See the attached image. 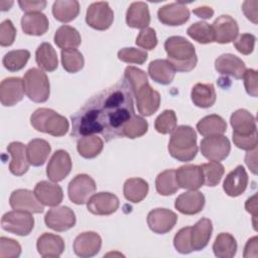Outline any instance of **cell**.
Returning <instances> with one entry per match:
<instances>
[{"label": "cell", "mask_w": 258, "mask_h": 258, "mask_svg": "<svg viewBox=\"0 0 258 258\" xmlns=\"http://www.w3.org/2000/svg\"><path fill=\"white\" fill-rule=\"evenodd\" d=\"M134 115L133 94L123 80L93 96L72 115L71 135L80 139L101 134L106 141L123 137V128Z\"/></svg>", "instance_id": "obj_1"}, {"label": "cell", "mask_w": 258, "mask_h": 258, "mask_svg": "<svg viewBox=\"0 0 258 258\" xmlns=\"http://www.w3.org/2000/svg\"><path fill=\"white\" fill-rule=\"evenodd\" d=\"M124 77L136 99L137 110L140 115L148 117L154 114L160 105V95L149 85L146 73L129 66L125 69Z\"/></svg>", "instance_id": "obj_2"}, {"label": "cell", "mask_w": 258, "mask_h": 258, "mask_svg": "<svg viewBox=\"0 0 258 258\" xmlns=\"http://www.w3.org/2000/svg\"><path fill=\"white\" fill-rule=\"evenodd\" d=\"M167 60L175 71L187 73L194 70L198 62L196 48L191 42L182 36H170L164 42Z\"/></svg>", "instance_id": "obj_3"}, {"label": "cell", "mask_w": 258, "mask_h": 258, "mask_svg": "<svg viewBox=\"0 0 258 258\" xmlns=\"http://www.w3.org/2000/svg\"><path fill=\"white\" fill-rule=\"evenodd\" d=\"M168 152L171 157L178 161L192 160L198 153L197 134L194 128L187 125L176 127L168 143Z\"/></svg>", "instance_id": "obj_4"}, {"label": "cell", "mask_w": 258, "mask_h": 258, "mask_svg": "<svg viewBox=\"0 0 258 258\" xmlns=\"http://www.w3.org/2000/svg\"><path fill=\"white\" fill-rule=\"evenodd\" d=\"M31 126L39 132L60 137L67 134L70 124L66 117L48 108L35 110L30 117Z\"/></svg>", "instance_id": "obj_5"}, {"label": "cell", "mask_w": 258, "mask_h": 258, "mask_svg": "<svg viewBox=\"0 0 258 258\" xmlns=\"http://www.w3.org/2000/svg\"><path fill=\"white\" fill-rule=\"evenodd\" d=\"M23 86L26 96L35 103H43L49 98L50 86L48 78L39 69L32 68L25 73Z\"/></svg>", "instance_id": "obj_6"}, {"label": "cell", "mask_w": 258, "mask_h": 258, "mask_svg": "<svg viewBox=\"0 0 258 258\" xmlns=\"http://www.w3.org/2000/svg\"><path fill=\"white\" fill-rule=\"evenodd\" d=\"M2 229L18 235L27 236L34 227V219L29 212L14 210L3 215L1 219Z\"/></svg>", "instance_id": "obj_7"}, {"label": "cell", "mask_w": 258, "mask_h": 258, "mask_svg": "<svg viewBox=\"0 0 258 258\" xmlns=\"http://www.w3.org/2000/svg\"><path fill=\"white\" fill-rule=\"evenodd\" d=\"M231 151L229 139L224 135L207 136L201 141V152L210 161H221L228 157Z\"/></svg>", "instance_id": "obj_8"}, {"label": "cell", "mask_w": 258, "mask_h": 258, "mask_svg": "<svg viewBox=\"0 0 258 258\" xmlns=\"http://www.w3.org/2000/svg\"><path fill=\"white\" fill-rule=\"evenodd\" d=\"M113 20L114 12L108 2H94L87 9L86 22L94 29L106 30L111 26Z\"/></svg>", "instance_id": "obj_9"}, {"label": "cell", "mask_w": 258, "mask_h": 258, "mask_svg": "<svg viewBox=\"0 0 258 258\" xmlns=\"http://www.w3.org/2000/svg\"><path fill=\"white\" fill-rule=\"evenodd\" d=\"M96 190L95 180L88 174L76 175L69 183L68 194L70 200L76 205H84Z\"/></svg>", "instance_id": "obj_10"}, {"label": "cell", "mask_w": 258, "mask_h": 258, "mask_svg": "<svg viewBox=\"0 0 258 258\" xmlns=\"http://www.w3.org/2000/svg\"><path fill=\"white\" fill-rule=\"evenodd\" d=\"M44 222L46 227L56 232H64L76 225V215L69 207H56L48 210Z\"/></svg>", "instance_id": "obj_11"}, {"label": "cell", "mask_w": 258, "mask_h": 258, "mask_svg": "<svg viewBox=\"0 0 258 258\" xmlns=\"http://www.w3.org/2000/svg\"><path fill=\"white\" fill-rule=\"evenodd\" d=\"M233 128V138L250 137L257 134V126L255 117L245 109L235 111L230 118Z\"/></svg>", "instance_id": "obj_12"}, {"label": "cell", "mask_w": 258, "mask_h": 258, "mask_svg": "<svg viewBox=\"0 0 258 258\" xmlns=\"http://www.w3.org/2000/svg\"><path fill=\"white\" fill-rule=\"evenodd\" d=\"M189 10L182 2H173L160 7L157 17L162 24L169 26L182 25L189 19Z\"/></svg>", "instance_id": "obj_13"}, {"label": "cell", "mask_w": 258, "mask_h": 258, "mask_svg": "<svg viewBox=\"0 0 258 258\" xmlns=\"http://www.w3.org/2000/svg\"><path fill=\"white\" fill-rule=\"evenodd\" d=\"M72 165L70 154L62 149L56 150L48 161L46 166V175L53 182L60 181L70 174Z\"/></svg>", "instance_id": "obj_14"}, {"label": "cell", "mask_w": 258, "mask_h": 258, "mask_svg": "<svg viewBox=\"0 0 258 258\" xmlns=\"http://www.w3.org/2000/svg\"><path fill=\"white\" fill-rule=\"evenodd\" d=\"M9 204L13 210L25 211L31 214H40L44 210L42 204L37 200L34 191L24 188L12 191Z\"/></svg>", "instance_id": "obj_15"}, {"label": "cell", "mask_w": 258, "mask_h": 258, "mask_svg": "<svg viewBox=\"0 0 258 258\" xmlns=\"http://www.w3.org/2000/svg\"><path fill=\"white\" fill-rule=\"evenodd\" d=\"M177 216L168 209H154L147 215V225L156 234L168 233L176 224Z\"/></svg>", "instance_id": "obj_16"}, {"label": "cell", "mask_w": 258, "mask_h": 258, "mask_svg": "<svg viewBox=\"0 0 258 258\" xmlns=\"http://www.w3.org/2000/svg\"><path fill=\"white\" fill-rule=\"evenodd\" d=\"M119 208L118 198L111 192H98L93 195L87 202L90 213L98 216H108L115 213Z\"/></svg>", "instance_id": "obj_17"}, {"label": "cell", "mask_w": 258, "mask_h": 258, "mask_svg": "<svg viewBox=\"0 0 258 258\" xmlns=\"http://www.w3.org/2000/svg\"><path fill=\"white\" fill-rule=\"evenodd\" d=\"M23 80L17 77L4 79L0 84V101L5 107L16 105L24 96Z\"/></svg>", "instance_id": "obj_18"}, {"label": "cell", "mask_w": 258, "mask_h": 258, "mask_svg": "<svg viewBox=\"0 0 258 258\" xmlns=\"http://www.w3.org/2000/svg\"><path fill=\"white\" fill-rule=\"evenodd\" d=\"M215 41L218 43H229L234 41L239 33L237 21L230 15L219 16L212 24Z\"/></svg>", "instance_id": "obj_19"}, {"label": "cell", "mask_w": 258, "mask_h": 258, "mask_svg": "<svg viewBox=\"0 0 258 258\" xmlns=\"http://www.w3.org/2000/svg\"><path fill=\"white\" fill-rule=\"evenodd\" d=\"M102 239L95 232H84L78 235L74 241V252L82 258H89L99 253Z\"/></svg>", "instance_id": "obj_20"}, {"label": "cell", "mask_w": 258, "mask_h": 258, "mask_svg": "<svg viewBox=\"0 0 258 258\" xmlns=\"http://www.w3.org/2000/svg\"><path fill=\"white\" fill-rule=\"evenodd\" d=\"M176 181L181 188L199 189L204 184L203 171L200 165L185 164L175 170Z\"/></svg>", "instance_id": "obj_21"}, {"label": "cell", "mask_w": 258, "mask_h": 258, "mask_svg": "<svg viewBox=\"0 0 258 258\" xmlns=\"http://www.w3.org/2000/svg\"><path fill=\"white\" fill-rule=\"evenodd\" d=\"M216 71L225 76H230L236 80L243 78L246 72L244 61L232 53H224L215 60Z\"/></svg>", "instance_id": "obj_22"}, {"label": "cell", "mask_w": 258, "mask_h": 258, "mask_svg": "<svg viewBox=\"0 0 258 258\" xmlns=\"http://www.w3.org/2000/svg\"><path fill=\"white\" fill-rule=\"evenodd\" d=\"M204 195L197 190H188L179 195L174 203L175 209L184 215H196L200 213L205 206Z\"/></svg>", "instance_id": "obj_23"}, {"label": "cell", "mask_w": 258, "mask_h": 258, "mask_svg": "<svg viewBox=\"0 0 258 258\" xmlns=\"http://www.w3.org/2000/svg\"><path fill=\"white\" fill-rule=\"evenodd\" d=\"M34 194L42 205L48 207H55L59 205L63 199L61 187L56 183L46 180H41L36 183Z\"/></svg>", "instance_id": "obj_24"}, {"label": "cell", "mask_w": 258, "mask_h": 258, "mask_svg": "<svg viewBox=\"0 0 258 258\" xmlns=\"http://www.w3.org/2000/svg\"><path fill=\"white\" fill-rule=\"evenodd\" d=\"M7 151L11 155V161L9 164L10 172L16 176L23 175L29 167L26 146L21 142L14 141L7 146Z\"/></svg>", "instance_id": "obj_25"}, {"label": "cell", "mask_w": 258, "mask_h": 258, "mask_svg": "<svg viewBox=\"0 0 258 258\" xmlns=\"http://www.w3.org/2000/svg\"><path fill=\"white\" fill-rule=\"evenodd\" d=\"M248 185V174L242 165H238L235 169L226 176L223 189L229 197H239L242 195Z\"/></svg>", "instance_id": "obj_26"}, {"label": "cell", "mask_w": 258, "mask_h": 258, "mask_svg": "<svg viewBox=\"0 0 258 258\" xmlns=\"http://www.w3.org/2000/svg\"><path fill=\"white\" fill-rule=\"evenodd\" d=\"M36 248L42 257H59L64 250V242L58 235L43 233L37 239Z\"/></svg>", "instance_id": "obj_27"}, {"label": "cell", "mask_w": 258, "mask_h": 258, "mask_svg": "<svg viewBox=\"0 0 258 258\" xmlns=\"http://www.w3.org/2000/svg\"><path fill=\"white\" fill-rule=\"evenodd\" d=\"M213 232L212 221L208 218H202L194 227H190V245L194 251L204 249L211 239Z\"/></svg>", "instance_id": "obj_28"}, {"label": "cell", "mask_w": 258, "mask_h": 258, "mask_svg": "<svg viewBox=\"0 0 258 258\" xmlns=\"http://www.w3.org/2000/svg\"><path fill=\"white\" fill-rule=\"evenodd\" d=\"M126 23L132 28L144 29L150 23V13L145 2H133L126 12Z\"/></svg>", "instance_id": "obj_29"}, {"label": "cell", "mask_w": 258, "mask_h": 258, "mask_svg": "<svg viewBox=\"0 0 258 258\" xmlns=\"http://www.w3.org/2000/svg\"><path fill=\"white\" fill-rule=\"evenodd\" d=\"M48 19L41 12L25 13L21 18V28L28 35H42L48 29Z\"/></svg>", "instance_id": "obj_30"}, {"label": "cell", "mask_w": 258, "mask_h": 258, "mask_svg": "<svg viewBox=\"0 0 258 258\" xmlns=\"http://www.w3.org/2000/svg\"><path fill=\"white\" fill-rule=\"evenodd\" d=\"M175 70L167 59H155L148 66L150 78L161 85L170 84L175 76Z\"/></svg>", "instance_id": "obj_31"}, {"label": "cell", "mask_w": 258, "mask_h": 258, "mask_svg": "<svg viewBox=\"0 0 258 258\" xmlns=\"http://www.w3.org/2000/svg\"><path fill=\"white\" fill-rule=\"evenodd\" d=\"M191 101L199 108H210L216 102V91L213 84L198 83L191 89Z\"/></svg>", "instance_id": "obj_32"}, {"label": "cell", "mask_w": 258, "mask_h": 258, "mask_svg": "<svg viewBox=\"0 0 258 258\" xmlns=\"http://www.w3.org/2000/svg\"><path fill=\"white\" fill-rule=\"evenodd\" d=\"M26 150L29 164L33 166H41L45 163L51 147L47 141L36 138L27 144Z\"/></svg>", "instance_id": "obj_33"}, {"label": "cell", "mask_w": 258, "mask_h": 258, "mask_svg": "<svg viewBox=\"0 0 258 258\" xmlns=\"http://www.w3.org/2000/svg\"><path fill=\"white\" fill-rule=\"evenodd\" d=\"M197 129L205 137L223 135L227 131V123L221 116L212 114L202 118L197 124Z\"/></svg>", "instance_id": "obj_34"}, {"label": "cell", "mask_w": 258, "mask_h": 258, "mask_svg": "<svg viewBox=\"0 0 258 258\" xmlns=\"http://www.w3.org/2000/svg\"><path fill=\"white\" fill-rule=\"evenodd\" d=\"M54 42L61 49H72L81 44L82 38L75 27L61 25L54 33Z\"/></svg>", "instance_id": "obj_35"}, {"label": "cell", "mask_w": 258, "mask_h": 258, "mask_svg": "<svg viewBox=\"0 0 258 258\" xmlns=\"http://www.w3.org/2000/svg\"><path fill=\"white\" fill-rule=\"evenodd\" d=\"M35 61L41 70L46 72H53L57 69V54L50 43L42 42L37 47L35 51Z\"/></svg>", "instance_id": "obj_36"}, {"label": "cell", "mask_w": 258, "mask_h": 258, "mask_svg": "<svg viewBox=\"0 0 258 258\" xmlns=\"http://www.w3.org/2000/svg\"><path fill=\"white\" fill-rule=\"evenodd\" d=\"M80 12V4L76 0H57L52 5L53 17L62 23L74 20Z\"/></svg>", "instance_id": "obj_37"}, {"label": "cell", "mask_w": 258, "mask_h": 258, "mask_svg": "<svg viewBox=\"0 0 258 258\" xmlns=\"http://www.w3.org/2000/svg\"><path fill=\"white\" fill-rule=\"evenodd\" d=\"M148 183L140 177L129 178L125 181L123 187V194L127 201L131 203H139L148 194Z\"/></svg>", "instance_id": "obj_38"}, {"label": "cell", "mask_w": 258, "mask_h": 258, "mask_svg": "<svg viewBox=\"0 0 258 258\" xmlns=\"http://www.w3.org/2000/svg\"><path fill=\"white\" fill-rule=\"evenodd\" d=\"M237 247L234 236L229 233H220L213 244V251L219 258H232L236 255Z\"/></svg>", "instance_id": "obj_39"}, {"label": "cell", "mask_w": 258, "mask_h": 258, "mask_svg": "<svg viewBox=\"0 0 258 258\" xmlns=\"http://www.w3.org/2000/svg\"><path fill=\"white\" fill-rule=\"evenodd\" d=\"M104 147L103 140L97 135L84 136L78 140L77 149L84 158H94L98 156Z\"/></svg>", "instance_id": "obj_40"}, {"label": "cell", "mask_w": 258, "mask_h": 258, "mask_svg": "<svg viewBox=\"0 0 258 258\" xmlns=\"http://www.w3.org/2000/svg\"><path fill=\"white\" fill-rule=\"evenodd\" d=\"M155 187L157 192L161 196H170L175 194L179 188L175 177V170L166 169L160 172L156 177Z\"/></svg>", "instance_id": "obj_41"}, {"label": "cell", "mask_w": 258, "mask_h": 258, "mask_svg": "<svg viewBox=\"0 0 258 258\" xmlns=\"http://www.w3.org/2000/svg\"><path fill=\"white\" fill-rule=\"evenodd\" d=\"M186 33L190 38L202 44H207L215 41V35L212 25L204 21H199L191 24L187 28Z\"/></svg>", "instance_id": "obj_42"}, {"label": "cell", "mask_w": 258, "mask_h": 258, "mask_svg": "<svg viewBox=\"0 0 258 258\" xmlns=\"http://www.w3.org/2000/svg\"><path fill=\"white\" fill-rule=\"evenodd\" d=\"M30 57V52L26 49H16L8 51L3 59V66L9 72H17L23 69Z\"/></svg>", "instance_id": "obj_43"}, {"label": "cell", "mask_w": 258, "mask_h": 258, "mask_svg": "<svg viewBox=\"0 0 258 258\" xmlns=\"http://www.w3.org/2000/svg\"><path fill=\"white\" fill-rule=\"evenodd\" d=\"M60 55L62 68L68 73L75 74L80 72L84 68V56L78 49H62Z\"/></svg>", "instance_id": "obj_44"}, {"label": "cell", "mask_w": 258, "mask_h": 258, "mask_svg": "<svg viewBox=\"0 0 258 258\" xmlns=\"http://www.w3.org/2000/svg\"><path fill=\"white\" fill-rule=\"evenodd\" d=\"M203 171L204 183L207 186H216L221 181L225 169L224 166L218 161H210L200 165Z\"/></svg>", "instance_id": "obj_45"}, {"label": "cell", "mask_w": 258, "mask_h": 258, "mask_svg": "<svg viewBox=\"0 0 258 258\" xmlns=\"http://www.w3.org/2000/svg\"><path fill=\"white\" fill-rule=\"evenodd\" d=\"M148 130V123L145 119L140 116L134 115L123 128V137L130 139L138 138L143 136Z\"/></svg>", "instance_id": "obj_46"}, {"label": "cell", "mask_w": 258, "mask_h": 258, "mask_svg": "<svg viewBox=\"0 0 258 258\" xmlns=\"http://www.w3.org/2000/svg\"><path fill=\"white\" fill-rule=\"evenodd\" d=\"M176 115L173 110H164L154 122V127L158 133L169 134L176 128Z\"/></svg>", "instance_id": "obj_47"}, {"label": "cell", "mask_w": 258, "mask_h": 258, "mask_svg": "<svg viewBox=\"0 0 258 258\" xmlns=\"http://www.w3.org/2000/svg\"><path fill=\"white\" fill-rule=\"evenodd\" d=\"M148 54L145 50L135 47H124L118 51V58L127 63L142 64L147 59Z\"/></svg>", "instance_id": "obj_48"}, {"label": "cell", "mask_w": 258, "mask_h": 258, "mask_svg": "<svg viewBox=\"0 0 258 258\" xmlns=\"http://www.w3.org/2000/svg\"><path fill=\"white\" fill-rule=\"evenodd\" d=\"M173 246L181 254H188L194 251L190 245V227H184L175 234Z\"/></svg>", "instance_id": "obj_49"}, {"label": "cell", "mask_w": 258, "mask_h": 258, "mask_svg": "<svg viewBox=\"0 0 258 258\" xmlns=\"http://www.w3.org/2000/svg\"><path fill=\"white\" fill-rule=\"evenodd\" d=\"M21 254L20 244L10 238H0V258H16Z\"/></svg>", "instance_id": "obj_50"}, {"label": "cell", "mask_w": 258, "mask_h": 258, "mask_svg": "<svg viewBox=\"0 0 258 258\" xmlns=\"http://www.w3.org/2000/svg\"><path fill=\"white\" fill-rule=\"evenodd\" d=\"M135 43L139 47L147 49V50H151V49L155 48V46L157 45V37H156L155 30L150 27L141 29V31L139 32V34L136 37Z\"/></svg>", "instance_id": "obj_51"}, {"label": "cell", "mask_w": 258, "mask_h": 258, "mask_svg": "<svg viewBox=\"0 0 258 258\" xmlns=\"http://www.w3.org/2000/svg\"><path fill=\"white\" fill-rule=\"evenodd\" d=\"M16 37V28L10 19H6L0 24V44L10 46Z\"/></svg>", "instance_id": "obj_52"}, {"label": "cell", "mask_w": 258, "mask_h": 258, "mask_svg": "<svg viewBox=\"0 0 258 258\" xmlns=\"http://www.w3.org/2000/svg\"><path fill=\"white\" fill-rule=\"evenodd\" d=\"M255 36L251 33H243L234 41L235 48L242 54H250L255 46Z\"/></svg>", "instance_id": "obj_53"}, {"label": "cell", "mask_w": 258, "mask_h": 258, "mask_svg": "<svg viewBox=\"0 0 258 258\" xmlns=\"http://www.w3.org/2000/svg\"><path fill=\"white\" fill-rule=\"evenodd\" d=\"M244 85H245V89L248 95L252 96V97H257L258 95V74L257 71L249 69L246 70L244 76Z\"/></svg>", "instance_id": "obj_54"}, {"label": "cell", "mask_w": 258, "mask_h": 258, "mask_svg": "<svg viewBox=\"0 0 258 258\" xmlns=\"http://www.w3.org/2000/svg\"><path fill=\"white\" fill-rule=\"evenodd\" d=\"M18 4L22 11L26 13L40 12L46 6V1H28V0H20Z\"/></svg>", "instance_id": "obj_55"}, {"label": "cell", "mask_w": 258, "mask_h": 258, "mask_svg": "<svg viewBox=\"0 0 258 258\" xmlns=\"http://www.w3.org/2000/svg\"><path fill=\"white\" fill-rule=\"evenodd\" d=\"M257 7H258V1L256 0H247L243 2L242 10L245 14V16L252 21L254 24H257Z\"/></svg>", "instance_id": "obj_56"}, {"label": "cell", "mask_w": 258, "mask_h": 258, "mask_svg": "<svg viewBox=\"0 0 258 258\" xmlns=\"http://www.w3.org/2000/svg\"><path fill=\"white\" fill-rule=\"evenodd\" d=\"M243 256L245 258H250V257L256 258L258 256V238H257V236H255L247 241L245 248H244Z\"/></svg>", "instance_id": "obj_57"}, {"label": "cell", "mask_w": 258, "mask_h": 258, "mask_svg": "<svg viewBox=\"0 0 258 258\" xmlns=\"http://www.w3.org/2000/svg\"><path fill=\"white\" fill-rule=\"evenodd\" d=\"M257 147L252 149V150H249L246 154V157H245V161H246V164L247 166L250 168V170L252 171V173L256 174V169H257Z\"/></svg>", "instance_id": "obj_58"}, {"label": "cell", "mask_w": 258, "mask_h": 258, "mask_svg": "<svg viewBox=\"0 0 258 258\" xmlns=\"http://www.w3.org/2000/svg\"><path fill=\"white\" fill-rule=\"evenodd\" d=\"M245 208L248 213L252 214L254 229L256 230V223H255V220L257 218V196L256 195H254L253 197H251L247 200V202L245 204Z\"/></svg>", "instance_id": "obj_59"}, {"label": "cell", "mask_w": 258, "mask_h": 258, "mask_svg": "<svg viewBox=\"0 0 258 258\" xmlns=\"http://www.w3.org/2000/svg\"><path fill=\"white\" fill-rule=\"evenodd\" d=\"M192 13L202 19H209L214 15V10L209 6H200L192 10Z\"/></svg>", "instance_id": "obj_60"}, {"label": "cell", "mask_w": 258, "mask_h": 258, "mask_svg": "<svg viewBox=\"0 0 258 258\" xmlns=\"http://www.w3.org/2000/svg\"><path fill=\"white\" fill-rule=\"evenodd\" d=\"M12 5H13V1H6V0H1L0 1V7H1L2 11L9 10Z\"/></svg>", "instance_id": "obj_61"}]
</instances>
